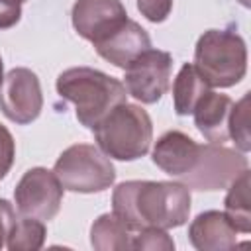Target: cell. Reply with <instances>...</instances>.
Returning <instances> with one entry per match:
<instances>
[{
    "label": "cell",
    "instance_id": "cell-1",
    "mask_svg": "<svg viewBox=\"0 0 251 251\" xmlns=\"http://www.w3.org/2000/svg\"><path fill=\"white\" fill-rule=\"evenodd\" d=\"M112 212L135 227H178L190 214V188L169 180H126L114 188Z\"/></svg>",
    "mask_w": 251,
    "mask_h": 251
},
{
    "label": "cell",
    "instance_id": "cell-2",
    "mask_svg": "<svg viewBox=\"0 0 251 251\" xmlns=\"http://www.w3.org/2000/svg\"><path fill=\"white\" fill-rule=\"evenodd\" d=\"M57 92L67 102L75 104L76 120L88 129H94L110 110L126 102L127 96L122 80L90 67L63 71L57 76Z\"/></svg>",
    "mask_w": 251,
    "mask_h": 251
},
{
    "label": "cell",
    "instance_id": "cell-3",
    "mask_svg": "<svg viewBox=\"0 0 251 251\" xmlns=\"http://www.w3.org/2000/svg\"><path fill=\"white\" fill-rule=\"evenodd\" d=\"M100 151L118 161H135L143 157L153 139L149 114L137 106L122 102L92 129Z\"/></svg>",
    "mask_w": 251,
    "mask_h": 251
},
{
    "label": "cell",
    "instance_id": "cell-4",
    "mask_svg": "<svg viewBox=\"0 0 251 251\" xmlns=\"http://www.w3.org/2000/svg\"><path fill=\"white\" fill-rule=\"evenodd\" d=\"M192 65L208 86L229 88L247 73L245 41L231 29H208L196 41Z\"/></svg>",
    "mask_w": 251,
    "mask_h": 251
},
{
    "label": "cell",
    "instance_id": "cell-5",
    "mask_svg": "<svg viewBox=\"0 0 251 251\" xmlns=\"http://www.w3.org/2000/svg\"><path fill=\"white\" fill-rule=\"evenodd\" d=\"M61 186L71 192L92 194L110 188L116 180V169L98 145L75 143L67 147L53 167Z\"/></svg>",
    "mask_w": 251,
    "mask_h": 251
},
{
    "label": "cell",
    "instance_id": "cell-6",
    "mask_svg": "<svg viewBox=\"0 0 251 251\" xmlns=\"http://www.w3.org/2000/svg\"><path fill=\"white\" fill-rule=\"evenodd\" d=\"M63 186L53 171L33 167L24 173L14 190L16 208L22 216L41 222L53 220L63 204Z\"/></svg>",
    "mask_w": 251,
    "mask_h": 251
},
{
    "label": "cell",
    "instance_id": "cell-7",
    "mask_svg": "<svg viewBox=\"0 0 251 251\" xmlns=\"http://www.w3.org/2000/svg\"><path fill=\"white\" fill-rule=\"evenodd\" d=\"M173 57L161 49H147L135 57L126 71V90L143 104H155L169 90Z\"/></svg>",
    "mask_w": 251,
    "mask_h": 251
},
{
    "label": "cell",
    "instance_id": "cell-8",
    "mask_svg": "<svg viewBox=\"0 0 251 251\" xmlns=\"http://www.w3.org/2000/svg\"><path fill=\"white\" fill-rule=\"evenodd\" d=\"M43 94L39 78L25 67L12 69L0 84V110L2 114L18 124L27 126L41 114Z\"/></svg>",
    "mask_w": 251,
    "mask_h": 251
},
{
    "label": "cell",
    "instance_id": "cell-9",
    "mask_svg": "<svg viewBox=\"0 0 251 251\" xmlns=\"http://www.w3.org/2000/svg\"><path fill=\"white\" fill-rule=\"evenodd\" d=\"M243 171H247L243 153L227 149L222 143H208L202 145L198 167L184 176L182 182L196 190H220L227 188Z\"/></svg>",
    "mask_w": 251,
    "mask_h": 251
},
{
    "label": "cell",
    "instance_id": "cell-10",
    "mask_svg": "<svg viewBox=\"0 0 251 251\" xmlns=\"http://www.w3.org/2000/svg\"><path fill=\"white\" fill-rule=\"evenodd\" d=\"M71 20L75 31L96 45L118 31L129 18L120 0H76Z\"/></svg>",
    "mask_w": 251,
    "mask_h": 251
},
{
    "label": "cell",
    "instance_id": "cell-11",
    "mask_svg": "<svg viewBox=\"0 0 251 251\" xmlns=\"http://www.w3.org/2000/svg\"><path fill=\"white\" fill-rule=\"evenodd\" d=\"M200 155H202V145H198L186 133L173 129L157 139L151 159L163 173L182 180L198 167Z\"/></svg>",
    "mask_w": 251,
    "mask_h": 251
},
{
    "label": "cell",
    "instance_id": "cell-12",
    "mask_svg": "<svg viewBox=\"0 0 251 251\" xmlns=\"http://www.w3.org/2000/svg\"><path fill=\"white\" fill-rule=\"evenodd\" d=\"M94 49L102 59H106L114 67L126 69L135 57L151 49V39L137 22L127 20L118 31H114L104 41L96 43Z\"/></svg>",
    "mask_w": 251,
    "mask_h": 251
},
{
    "label": "cell",
    "instance_id": "cell-13",
    "mask_svg": "<svg viewBox=\"0 0 251 251\" xmlns=\"http://www.w3.org/2000/svg\"><path fill=\"white\" fill-rule=\"evenodd\" d=\"M188 239L198 251H227L237 245V231L224 212L208 210L192 220Z\"/></svg>",
    "mask_w": 251,
    "mask_h": 251
},
{
    "label": "cell",
    "instance_id": "cell-14",
    "mask_svg": "<svg viewBox=\"0 0 251 251\" xmlns=\"http://www.w3.org/2000/svg\"><path fill=\"white\" fill-rule=\"evenodd\" d=\"M231 98L227 94H220L208 90L196 102L192 116L194 126L210 143H224L227 141V118L231 110Z\"/></svg>",
    "mask_w": 251,
    "mask_h": 251
},
{
    "label": "cell",
    "instance_id": "cell-15",
    "mask_svg": "<svg viewBox=\"0 0 251 251\" xmlns=\"http://www.w3.org/2000/svg\"><path fill=\"white\" fill-rule=\"evenodd\" d=\"M135 226L127 224L120 216L102 214L98 220H94L90 227V243L96 251H126L133 249V241L137 235Z\"/></svg>",
    "mask_w": 251,
    "mask_h": 251
},
{
    "label": "cell",
    "instance_id": "cell-16",
    "mask_svg": "<svg viewBox=\"0 0 251 251\" xmlns=\"http://www.w3.org/2000/svg\"><path fill=\"white\" fill-rule=\"evenodd\" d=\"M208 90H210V86L200 76V73L196 71V67L192 63H184L180 67L175 82H173V104H175V112L178 116L192 114L196 102Z\"/></svg>",
    "mask_w": 251,
    "mask_h": 251
},
{
    "label": "cell",
    "instance_id": "cell-17",
    "mask_svg": "<svg viewBox=\"0 0 251 251\" xmlns=\"http://www.w3.org/2000/svg\"><path fill=\"white\" fill-rule=\"evenodd\" d=\"M224 214L231 222L237 233L251 231V208H249V171H243L229 186L224 202Z\"/></svg>",
    "mask_w": 251,
    "mask_h": 251
},
{
    "label": "cell",
    "instance_id": "cell-18",
    "mask_svg": "<svg viewBox=\"0 0 251 251\" xmlns=\"http://www.w3.org/2000/svg\"><path fill=\"white\" fill-rule=\"evenodd\" d=\"M45 243V226L41 220L22 216L12 226V231L6 239L10 251H37Z\"/></svg>",
    "mask_w": 251,
    "mask_h": 251
},
{
    "label": "cell",
    "instance_id": "cell-19",
    "mask_svg": "<svg viewBox=\"0 0 251 251\" xmlns=\"http://www.w3.org/2000/svg\"><path fill=\"white\" fill-rule=\"evenodd\" d=\"M227 135L235 141L239 151L247 153L251 147L249 137V92L235 104H231L229 118H227Z\"/></svg>",
    "mask_w": 251,
    "mask_h": 251
},
{
    "label": "cell",
    "instance_id": "cell-20",
    "mask_svg": "<svg viewBox=\"0 0 251 251\" xmlns=\"http://www.w3.org/2000/svg\"><path fill=\"white\" fill-rule=\"evenodd\" d=\"M133 249H141V251H173L175 249V241L169 237L167 229L161 227H139L135 241H133Z\"/></svg>",
    "mask_w": 251,
    "mask_h": 251
},
{
    "label": "cell",
    "instance_id": "cell-21",
    "mask_svg": "<svg viewBox=\"0 0 251 251\" xmlns=\"http://www.w3.org/2000/svg\"><path fill=\"white\" fill-rule=\"evenodd\" d=\"M137 10L145 20L161 24L169 18L173 10V0H137Z\"/></svg>",
    "mask_w": 251,
    "mask_h": 251
},
{
    "label": "cell",
    "instance_id": "cell-22",
    "mask_svg": "<svg viewBox=\"0 0 251 251\" xmlns=\"http://www.w3.org/2000/svg\"><path fill=\"white\" fill-rule=\"evenodd\" d=\"M16 157V143L12 133L0 124V180L10 173Z\"/></svg>",
    "mask_w": 251,
    "mask_h": 251
},
{
    "label": "cell",
    "instance_id": "cell-23",
    "mask_svg": "<svg viewBox=\"0 0 251 251\" xmlns=\"http://www.w3.org/2000/svg\"><path fill=\"white\" fill-rule=\"evenodd\" d=\"M22 18L20 0H0V29L14 27Z\"/></svg>",
    "mask_w": 251,
    "mask_h": 251
},
{
    "label": "cell",
    "instance_id": "cell-24",
    "mask_svg": "<svg viewBox=\"0 0 251 251\" xmlns=\"http://www.w3.org/2000/svg\"><path fill=\"white\" fill-rule=\"evenodd\" d=\"M16 220H18V216H16L14 206L8 200L0 198V249L6 245V239H8Z\"/></svg>",
    "mask_w": 251,
    "mask_h": 251
},
{
    "label": "cell",
    "instance_id": "cell-25",
    "mask_svg": "<svg viewBox=\"0 0 251 251\" xmlns=\"http://www.w3.org/2000/svg\"><path fill=\"white\" fill-rule=\"evenodd\" d=\"M4 80V65H2V57H0V84Z\"/></svg>",
    "mask_w": 251,
    "mask_h": 251
},
{
    "label": "cell",
    "instance_id": "cell-26",
    "mask_svg": "<svg viewBox=\"0 0 251 251\" xmlns=\"http://www.w3.org/2000/svg\"><path fill=\"white\" fill-rule=\"evenodd\" d=\"M239 2H241L243 6H249V0H239Z\"/></svg>",
    "mask_w": 251,
    "mask_h": 251
},
{
    "label": "cell",
    "instance_id": "cell-27",
    "mask_svg": "<svg viewBox=\"0 0 251 251\" xmlns=\"http://www.w3.org/2000/svg\"><path fill=\"white\" fill-rule=\"evenodd\" d=\"M20 2H25V0H20Z\"/></svg>",
    "mask_w": 251,
    "mask_h": 251
}]
</instances>
